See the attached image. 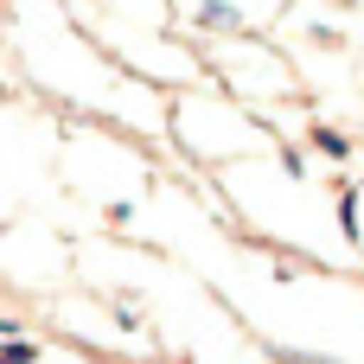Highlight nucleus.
Here are the masks:
<instances>
[{
    "instance_id": "obj_1",
    "label": "nucleus",
    "mask_w": 364,
    "mask_h": 364,
    "mask_svg": "<svg viewBox=\"0 0 364 364\" xmlns=\"http://www.w3.org/2000/svg\"><path fill=\"white\" fill-rule=\"evenodd\" d=\"M198 26H211V32H237L243 13H237L230 0H205V6H198Z\"/></svg>"
},
{
    "instance_id": "obj_2",
    "label": "nucleus",
    "mask_w": 364,
    "mask_h": 364,
    "mask_svg": "<svg viewBox=\"0 0 364 364\" xmlns=\"http://www.w3.org/2000/svg\"><path fill=\"white\" fill-rule=\"evenodd\" d=\"M307 141H314V154H326V160H346V154H352V141H346L339 128H320V122H314Z\"/></svg>"
},
{
    "instance_id": "obj_4",
    "label": "nucleus",
    "mask_w": 364,
    "mask_h": 364,
    "mask_svg": "<svg viewBox=\"0 0 364 364\" xmlns=\"http://www.w3.org/2000/svg\"><path fill=\"white\" fill-rule=\"evenodd\" d=\"M275 364H333V358H314V352H288V346H282V352H275Z\"/></svg>"
},
{
    "instance_id": "obj_3",
    "label": "nucleus",
    "mask_w": 364,
    "mask_h": 364,
    "mask_svg": "<svg viewBox=\"0 0 364 364\" xmlns=\"http://www.w3.org/2000/svg\"><path fill=\"white\" fill-rule=\"evenodd\" d=\"M0 364H38V346L32 339H6L0 346Z\"/></svg>"
}]
</instances>
